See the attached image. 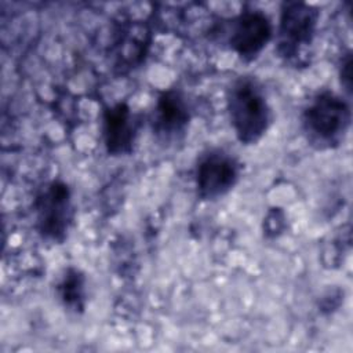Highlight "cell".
<instances>
[{
    "instance_id": "obj_4",
    "label": "cell",
    "mask_w": 353,
    "mask_h": 353,
    "mask_svg": "<svg viewBox=\"0 0 353 353\" xmlns=\"http://www.w3.org/2000/svg\"><path fill=\"white\" fill-rule=\"evenodd\" d=\"M34 226L47 241L62 244L73 222L70 188L57 179L46 183L33 201Z\"/></svg>"
},
{
    "instance_id": "obj_7",
    "label": "cell",
    "mask_w": 353,
    "mask_h": 353,
    "mask_svg": "<svg viewBox=\"0 0 353 353\" xmlns=\"http://www.w3.org/2000/svg\"><path fill=\"white\" fill-rule=\"evenodd\" d=\"M190 119V108L182 92L167 90L159 95L154 103L150 127L157 141L174 143L185 137Z\"/></svg>"
},
{
    "instance_id": "obj_5",
    "label": "cell",
    "mask_w": 353,
    "mask_h": 353,
    "mask_svg": "<svg viewBox=\"0 0 353 353\" xmlns=\"http://www.w3.org/2000/svg\"><path fill=\"white\" fill-rule=\"evenodd\" d=\"M240 178L237 159L219 148L200 154L194 170V185L201 200L212 201L228 194Z\"/></svg>"
},
{
    "instance_id": "obj_10",
    "label": "cell",
    "mask_w": 353,
    "mask_h": 353,
    "mask_svg": "<svg viewBox=\"0 0 353 353\" xmlns=\"http://www.w3.org/2000/svg\"><path fill=\"white\" fill-rule=\"evenodd\" d=\"M339 79H341V84L346 90V92L350 95V92H352V55H350V52H347L341 59Z\"/></svg>"
},
{
    "instance_id": "obj_3",
    "label": "cell",
    "mask_w": 353,
    "mask_h": 353,
    "mask_svg": "<svg viewBox=\"0 0 353 353\" xmlns=\"http://www.w3.org/2000/svg\"><path fill=\"white\" fill-rule=\"evenodd\" d=\"M320 11L303 1H284L277 29L279 57L292 65H306V50L312 46Z\"/></svg>"
},
{
    "instance_id": "obj_6",
    "label": "cell",
    "mask_w": 353,
    "mask_h": 353,
    "mask_svg": "<svg viewBox=\"0 0 353 353\" xmlns=\"http://www.w3.org/2000/svg\"><path fill=\"white\" fill-rule=\"evenodd\" d=\"M272 36L273 26L269 17L261 10H247L232 22L229 46L243 61L251 62L259 57Z\"/></svg>"
},
{
    "instance_id": "obj_9",
    "label": "cell",
    "mask_w": 353,
    "mask_h": 353,
    "mask_svg": "<svg viewBox=\"0 0 353 353\" xmlns=\"http://www.w3.org/2000/svg\"><path fill=\"white\" fill-rule=\"evenodd\" d=\"M57 295L61 303L73 313H83L85 309V276L73 266L65 269L58 281Z\"/></svg>"
},
{
    "instance_id": "obj_8",
    "label": "cell",
    "mask_w": 353,
    "mask_h": 353,
    "mask_svg": "<svg viewBox=\"0 0 353 353\" xmlns=\"http://www.w3.org/2000/svg\"><path fill=\"white\" fill-rule=\"evenodd\" d=\"M139 121L124 102L108 106L102 114V135L110 156H125L134 149Z\"/></svg>"
},
{
    "instance_id": "obj_1",
    "label": "cell",
    "mask_w": 353,
    "mask_h": 353,
    "mask_svg": "<svg viewBox=\"0 0 353 353\" xmlns=\"http://www.w3.org/2000/svg\"><path fill=\"white\" fill-rule=\"evenodd\" d=\"M232 128L241 145L258 143L272 124V108L259 81L252 76L237 77L226 92Z\"/></svg>"
},
{
    "instance_id": "obj_2",
    "label": "cell",
    "mask_w": 353,
    "mask_h": 353,
    "mask_svg": "<svg viewBox=\"0 0 353 353\" xmlns=\"http://www.w3.org/2000/svg\"><path fill=\"white\" fill-rule=\"evenodd\" d=\"M352 124L347 101L332 91L317 92L301 114V127L307 143L317 150L336 149L343 143Z\"/></svg>"
}]
</instances>
